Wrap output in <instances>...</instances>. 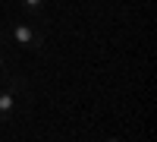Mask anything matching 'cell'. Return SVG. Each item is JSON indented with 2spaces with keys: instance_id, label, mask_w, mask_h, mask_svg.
<instances>
[{
  "instance_id": "1",
  "label": "cell",
  "mask_w": 157,
  "mask_h": 142,
  "mask_svg": "<svg viewBox=\"0 0 157 142\" xmlns=\"http://www.w3.org/2000/svg\"><path fill=\"white\" fill-rule=\"evenodd\" d=\"M10 35H13V41H16L19 47H29V51H35V47H41V44H44L41 32H38L35 25H29V22H16Z\"/></svg>"
},
{
  "instance_id": "2",
  "label": "cell",
  "mask_w": 157,
  "mask_h": 142,
  "mask_svg": "<svg viewBox=\"0 0 157 142\" xmlns=\"http://www.w3.org/2000/svg\"><path fill=\"white\" fill-rule=\"evenodd\" d=\"M16 82H10L6 88H0V120H6L10 117V111H13V104H16Z\"/></svg>"
},
{
  "instance_id": "3",
  "label": "cell",
  "mask_w": 157,
  "mask_h": 142,
  "mask_svg": "<svg viewBox=\"0 0 157 142\" xmlns=\"http://www.w3.org/2000/svg\"><path fill=\"white\" fill-rule=\"evenodd\" d=\"M22 3H25V10H29V16H35V13H41L44 0H22Z\"/></svg>"
},
{
  "instance_id": "4",
  "label": "cell",
  "mask_w": 157,
  "mask_h": 142,
  "mask_svg": "<svg viewBox=\"0 0 157 142\" xmlns=\"http://www.w3.org/2000/svg\"><path fill=\"white\" fill-rule=\"evenodd\" d=\"M0 70H3V54H0Z\"/></svg>"
}]
</instances>
